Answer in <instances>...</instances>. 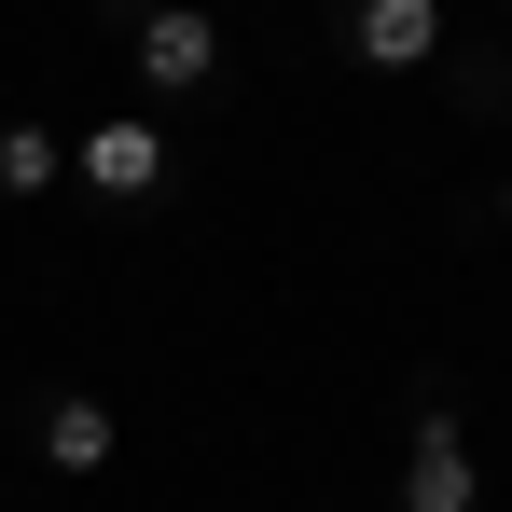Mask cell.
Listing matches in <instances>:
<instances>
[{
    "label": "cell",
    "instance_id": "5",
    "mask_svg": "<svg viewBox=\"0 0 512 512\" xmlns=\"http://www.w3.org/2000/svg\"><path fill=\"white\" fill-rule=\"evenodd\" d=\"M42 457H56V471H111V402H97V388H70V402L42 416Z\"/></svg>",
    "mask_w": 512,
    "mask_h": 512
},
{
    "label": "cell",
    "instance_id": "2",
    "mask_svg": "<svg viewBox=\"0 0 512 512\" xmlns=\"http://www.w3.org/2000/svg\"><path fill=\"white\" fill-rule=\"evenodd\" d=\"M70 180H84V194H111V208H139V194L167 180V139H153L139 111H111V125H84V139H70Z\"/></svg>",
    "mask_w": 512,
    "mask_h": 512
},
{
    "label": "cell",
    "instance_id": "4",
    "mask_svg": "<svg viewBox=\"0 0 512 512\" xmlns=\"http://www.w3.org/2000/svg\"><path fill=\"white\" fill-rule=\"evenodd\" d=\"M485 485H471V443H457V416L429 402L416 416V457H402V512H471Z\"/></svg>",
    "mask_w": 512,
    "mask_h": 512
},
{
    "label": "cell",
    "instance_id": "3",
    "mask_svg": "<svg viewBox=\"0 0 512 512\" xmlns=\"http://www.w3.org/2000/svg\"><path fill=\"white\" fill-rule=\"evenodd\" d=\"M346 42H360V70H429L443 56V0H346Z\"/></svg>",
    "mask_w": 512,
    "mask_h": 512
},
{
    "label": "cell",
    "instance_id": "6",
    "mask_svg": "<svg viewBox=\"0 0 512 512\" xmlns=\"http://www.w3.org/2000/svg\"><path fill=\"white\" fill-rule=\"evenodd\" d=\"M56 180H70V139H56V125H0V194H14V208L56 194Z\"/></svg>",
    "mask_w": 512,
    "mask_h": 512
},
{
    "label": "cell",
    "instance_id": "7",
    "mask_svg": "<svg viewBox=\"0 0 512 512\" xmlns=\"http://www.w3.org/2000/svg\"><path fill=\"white\" fill-rule=\"evenodd\" d=\"M499 222H512V180H499Z\"/></svg>",
    "mask_w": 512,
    "mask_h": 512
},
{
    "label": "cell",
    "instance_id": "1",
    "mask_svg": "<svg viewBox=\"0 0 512 512\" xmlns=\"http://www.w3.org/2000/svg\"><path fill=\"white\" fill-rule=\"evenodd\" d=\"M139 84H167V97L222 84V28H208L194 0H139Z\"/></svg>",
    "mask_w": 512,
    "mask_h": 512
}]
</instances>
